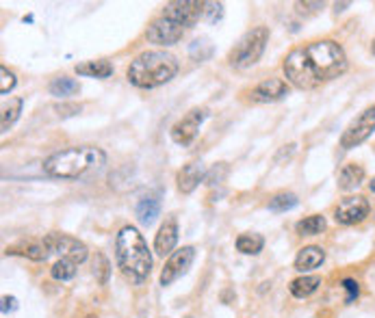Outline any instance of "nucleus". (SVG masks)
<instances>
[{"instance_id":"nucleus-13","label":"nucleus","mask_w":375,"mask_h":318,"mask_svg":"<svg viewBox=\"0 0 375 318\" xmlns=\"http://www.w3.org/2000/svg\"><path fill=\"white\" fill-rule=\"evenodd\" d=\"M291 91L288 82L284 78H267L258 82V85L249 91V100L256 104H269V102H277L286 98Z\"/></svg>"},{"instance_id":"nucleus-25","label":"nucleus","mask_w":375,"mask_h":318,"mask_svg":"<svg viewBox=\"0 0 375 318\" xmlns=\"http://www.w3.org/2000/svg\"><path fill=\"white\" fill-rule=\"evenodd\" d=\"M299 204L295 193H277L269 199V210L271 212H286V210H293L295 206Z\"/></svg>"},{"instance_id":"nucleus-2","label":"nucleus","mask_w":375,"mask_h":318,"mask_svg":"<svg viewBox=\"0 0 375 318\" xmlns=\"http://www.w3.org/2000/svg\"><path fill=\"white\" fill-rule=\"evenodd\" d=\"M106 164L104 149L95 145H74L65 147L50 154L44 160V173L50 178H61V180H76L91 171H98Z\"/></svg>"},{"instance_id":"nucleus-14","label":"nucleus","mask_w":375,"mask_h":318,"mask_svg":"<svg viewBox=\"0 0 375 318\" xmlns=\"http://www.w3.org/2000/svg\"><path fill=\"white\" fill-rule=\"evenodd\" d=\"M206 169H204V164L202 162H189L185 164L183 169L178 171L176 175V186L180 193H185V195H189V193L196 191L204 180H206Z\"/></svg>"},{"instance_id":"nucleus-5","label":"nucleus","mask_w":375,"mask_h":318,"mask_svg":"<svg viewBox=\"0 0 375 318\" xmlns=\"http://www.w3.org/2000/svg\"><path fill=\"white\" fill-rule=\"evenodd\" d=\"M269 41V29L267 26H256V29L247 31L239 44L234 46L228 54V63L237 70H245V67H252L260 61L262 52L267 48Z\"/></svg>"},{"instance_id":"nucleus-26","label":"nucleus","mask_w":375,"mask_h":318,"mask_svg":"<svg viewBox=\"0 0 375 318\" xmlns=\"http://www.w3.org/2000/svg\"><path fill=\"white\" fill-rule=\"evenodd\" d=\"M76 267H78V265H74L72 260H63V258H61V260L57 262V265H54V267L50 269V275H52V278L57 280V282H67V280H72L74 275H76Z\"/></svg>"},{"instance_id":"nucleus-20","label":"nucleus","mask_w":375,"mask_h":318,"mask_svg":"<svg viewBox=\"0 0 375 318\" xmlns=\"http://www.w3.org/2000/svg\"><path fill=\"white\" fill-rule=\"evenodd\" d=\"M48 91H50V95H54V98L67 100L80 91V85L69 76H57V78H52V82L48 85Z\"/></svg>"},{"instance_id":"nucleus-12","label":"nucleus","mask_w":375,"mask_h":318,"mask_svg":"<svg viewBox=\"0 0 375 318\" xmlns=\"http://www.w3.org/2000/svg\"><path fill=\"white\" fill-rule=\"evenodd\" d=\"M371 212V204L365 199V197H347L343 199L337 210H334V219L337 223L341 225H354V223H360V221H365Z\"/></svg>"},{"instance_id":"nucleus-8","label":"nucleus","mask_w":375,"mask_h":318,"mask_svg":"<svg viewBox=\"0 0 375 318\" xmlns=\"http://www.w3.org/2000/svg\"><path fill=\"white\" fill-rule=\"evenodd\" d=\"M185 33H187L185 26H180L178 22L165 18V16H159L148 26L146 39L150 44H157V46H174L185 37Z\"/></svg>"},{"instance_id":"nucleus-4","label":"nucleus","mask_w":375,"mask_h":318,"mask_svg":"<svg viewBox=\"0 0 375 318\" xmlns=\"http://www.w3.org/2000/svg\"><path fill=\"white\" fill-rule=\"evenodd\" d=\"M178 74V61L165 50H148L130 61L126 78L137 89H157Z\"/></svg>"},{"instance_id":"nucleus-23","label":"nucleus","mask_w":375,"mask_h":318,"mask_svg":"<svg viewBox=\"0 0 375 318\" xmlns=\"http://www.w3.org/2000/svg\"><path fill=\"white\" fill-rule=\"evenodd\" d=\"M262 247H265V238L260 236V234H254V232H247V234H241L237 238V249L245 256H256L262 252Z\"/></svg>"},{"instance_id":"nucleus-9","label":"nucleus","mask_w":375,"mask_h":318,"mask_svg":"<svg viewBox=\"0 0 375 318\" xmlns=\"http://www.w3.org/2000/svg\"><path fill=\"white\" fill-rule=\"evenodd\" d=\"M161 16L178 22L189 31L204 16V3H198V0H176V3H168L163 7Z\"/></svg>"},{"instance_id":"nucleus-38","label":"nucleus","mask_w":375,"mask_h":318,"mask_svg":"<svg viewBox=\"0 0 375 318\" xmlns=\"http://www.w3.org/2000/svg\"><path fill=\"white\" fill-rule=\"evenodd\" d=\"M87 318H98V316H93V314H89V316H87Z\"/></svg>"},{"instance_id":"nucleus-6","label":"nucleus","mask_w":375,"mask_h":318,"mask_svg":"<svg viewBox=\"0 0 375 318\" xmlns=\"http://www.w3.org/2000/svg\"><path fill=\"white\" fill-rule=\"evenodd\" d=\"M44 243L48 245L50 254H57L63 260H72L74 265H82L89 258V249L85 243H80L74 236H67V234L59 232H50L44 236Z\"/></svg>"},{"instance_id":"nucleus-3","label":"nucleus","mask_w":375,"mask_h":318,"mask_svg":"<svg viewBox=\"0 0 375 318\" xmlns=\"http://www.w3.org/2000/svg\"><path fill=\"white\" fill-rule=\"evenodd\" d=\"M115 260L120 271L135 284H144L152 271V254L144 234L133 225H124L115 236Z\"/></svg>"},{"instance_id":"nucleus-10","label":"nucleus","mask_w":375,"mask_h":318,"mask_svg":"<svg viewBox=\"0 0 375 318\" xmlns=\"http://www.w3.org/2000/svg\"><path fill=\"white\" fill-rule=\"evenodd\" d=\"M206 115H208L206 108H191L183 119H178L172 126L174 143L187 147V145H191L193 141H196V136L200 132V126H202V121L206 119Z\"/></svg>"},{"instance_id":"nucleus-36","label":"nucleus","mask_w":375,"mask_h":318,"mask_svg":"<svg viewBox=\"0 0 375 318\" xmlns=\"http://www.w3.org/2000/svg\"><path fill=\"white\" fill-rule=\"evenodd\" d=\"M369 188H371V193H375V178L369 182Z\"/></svg>"},{"instance_id":"nucleus-11","label":"nucleus","mask_w":375,"mask_h":318,"mask_svg":"<svg viewBox=\"0 0 375 318\" xmlns=\"http://www.w3.org/2000/svg\"><path fill=\"white\" fill-rule=\"evenodd\" d=\"M193 260H196V247L187 245V247L176 249V252L168 258V262H165V267L161 271V280H159L161 286L174 284L180 278V275H185L191 269Z\"/></svg>"},{"instance_id":"nucleus-27","label":"nucleus","mask_w":375,"mask_h":318,"mask_svg":"<svg viewBox=\"0 0 375 318\" xmlns=\"http://www.w3.org/2000/svg\"><path fill=\"white\" fill-rule=\"evenodd\" d=\"M24 258H29L33 262H46L48 256H50V249L48 245L41 241V243H29V245H24V249L20 252Z\"/></svg>"},{"instance_id":"nucleus-34","label":"nucleus","mask_w":375,"mask_h":318,"mask_svg":"<svg viewBox=\"0 0 375 318\" xmlns=\"http://www.w3.org/2000/svg\"><path fill=\"white\" fill-rule=\"evenodd\" d=\"M57 110L61 115H76V113H80V106L78 104H63V106H57Z\"/></svg>"},{"instance_id":"nucleus-35","label":"nucleus","mask_w":375,"mask_h":318,"mask_svg":"<svg viewBox=\"0 0 375 318\" xmlns=\"http://www.w3.org/2000/svg\"><path fill=\"white\" fill-rule=\"evenodd\" d=\"M334 7H337V13H339V11H345V9H347V7H350V3H341V5H339V3H337V5H334Z\"/></svg>"},{"instance_id":"nucleus-7","label":"nucleus","mask_w":375,"mask_h":318,"mask_svg":"<svg viewBox=\"0 0 375 318\" xmlns=\"http://www.w3.org/2000/svg\"><path fill=\"white\" fill-rule=\"evenodd\" d=\"M373 130H375V104L365 108L363 113L345 128V132L341 134V147L343 149L358 147L360 143H365L369 139Z\"/></svg>"},{"instance_id":"nucleus-33","label":"nucleus","mask_w":375,"mask_h":318,"mask_svg":"<svg viewBox=\"0 0 375 318\" xmlns=\"http://www.w3.org/2000/svg\"><path fill=\"white\" fill-rule=\"evenodd\" d=\"M16 310H18V299H16V297L5 295V297H3V314L7 316V314L16 312Z\"/></svg>"},{"instance_id":"nucleus-17","label":"nucleus","mask_w":375,"mask_h":318,"mask_svg":"<svg viewBox=\"0 0 375 318\" xmlns=\"http://www.w3.org/2000/svg\"><path fill=\"white\" fill-rule=\"evenodd\" d=\"M365 182V169L356 162L345 164L339 171V188L341 191H354Z\"/></svg>"},{"instance_id":"nucleus-37","label":"nucleus","mask_w":375,"mask_h":318,"mask_svg":"<svg viewBox=\"0 0 375 318\" xmlns=\"http://www.w3.org/2000/svg\"><path fill=\"white\" fill-rule=\"evenodd\" d=\"M371 50H373V54H375V39H373V46H371Z\"/></svg>"},{"instance_id":"nucleus-31","label":"nucleus","mask_w":375,"mask_h":318,"mask_svg":"<svg viewBox=\"0 0 375 318\" xmlns=\"http://www.w3.org/2000/svg\"><path fill=\"white\" fill-rule=\"evenodd\" d=\"M341 286H343V290L347 293L345 303H354V301L358 299V295H360V286H358V282L352 280V278H345V280L341 282Z\"/></svg>"},{"instance_id":"nucleus-30","label":"nucleus","mask_w":375,"mask_h":318,"mask_svg":"<svg viewBox=\"0 0 375 318\" xmlns=\"http://www.w3.org/2000/svg\"><path fill=\"white\" fill-rule=\"evenodd\" d=\"M0 76H3V85H0V93H3V95H7L9 91H13V89H16V74H13V72H9L7 70V67L3 65V67H0Z\"/></svg>"},{"instance_id":"nucleus-19","label":"nucleus","mask_w":375,"mask_h":318,"mask_svg":"<svg viewBox=\"0 0 375 318\" xmlns=\"http://www.w3.org/2000/svg\"><path fill=\"white\" fill-rule=\"evenodd\" d=\"M319 286H321V278H317V275H302V278L291 282L288 290L295 299H306L312 293H317Z\"/></svg>"},{"instance_id":"nucleus-24","label":"nucleus","mask_w":375,"mask_h":318,"mask_svg":"<svg viewBox=\"0 0 375 318\" xmlns=\"http://www.w3.org/2000/svg\"><path fill=\"white\" fill-rule=\"evenodd\" d=\"M22 106H24V100L22 98H13L9 104H3V117H0V130L3 132H9L13 123L18 121L20 113H22Z\"/></svg>"},{"instance_id":"nucleus-39","label":"nucleus","mask_w":375,"mask_h":318,"mask_svg":"<svg viewBox=\"0 0 375 318\" xmlns=\"http://www.w3.org/2000/svg\"><path fill=\"white\" fill-rule=\"evenodd\" d=\"M187 318H193V316H187Z\"/></svg>"},{"instance_id":"nucleus-28","label":"nucleus","mask_w":375,"mask_h":318,"mask_svg":"<svg viewBox=\"0 0 375 318\" xmlns=\"http://www.w3.org/2000/svg\"><path fill=\"white\" fill-rule=\"evenodd\" d=\"M93 275H95V280H98L100 286H106L109 284V278H111V262L106 260L104 254H95V258H93Z\"/></svg>"},{"instance_id":"nucleus-1","label":"nucleus","mask_w":375,"mask_h":318,"mask_svg":"<svg viewBox=\"0 0 375 318\" xmlns=\"http://www.w3.org/2000/svg\"><path fill=\"white\" fill-rule=\"evenodd\" d=\"M286 82L297 89H317L347 72V57L341 44L332 39L310 41L286 54L282 63Z\"/></svg>"},{"instance_id":"nucleus-22","label":"nucleus","mask_w":375,"mask_h":318,"mask_svg":"<svg viewBox=\"0 0 375 318\" xmlns=\"http://www.w3.org/2000/svg\"><path fill=\"white\" fill-rule=\"evenodd\" d=\"M326 228H328V221L323 215H310L306 219L297 221L295 232L299 234V236H317V234H321Z\"/></svg>"},{"instance_id":"nucleus-18","label":"nucleus","mask_w":375,"mask_h":318,"mask_svg":"<svg viewBox=\"0 0 375 318\" xmlns=\"http://www.w3.org/2000/svg\"><path fill=\"white\" fill-rule=\"evenodd\" d=\"M74 72L78 76H89V78H109L113 74V65L106 59H98V61H85V63H78L74 67Z\"/></svg>"},{"instance_id":"nucleus-29","label":"nucleus","mask_w":375,"mask_h":318,"mask_svg":"<svg viewBox=\"0 0 375 318\" xmlns=\"http://www.w3.org/2000/svg\"><path fill=\"white\" fill-rule=\"evenodd\" d=\"M226 175H228V164H226V162H219L217 167H213L211 171L206 173V180H204V182L213 186V184H219Z\"/></svg>"},{"instance_id":"nucleus-21","label":"nucleus","mask_w":375,"mask_h":318,"mask_svg":"<svg viewBox=\"0 0 375 318\" xmlns=\"http://www.w3.org/2000/svg\"><path fill=\"white\" fill-rule=\"evenodd\" d=\"M135 215H137L139 223H141V225H152L157 221V217L161 215V204H159V199L157 197H144L141 201L137 204Z\"/></svg>"},{"instance_id":"nucleus-32","label":"nucleus","mask_w":375,"mask_h":318,"mask_svg":"<svg viewBox=\"0 0 375 318\" xmlns=\"http://www.w3.org/2000/svg\"><path fill=\"white\" fill-rule=\"evenodd\" d=\"M204 16L208 22H217L224 18V5L221 3H204Z\"/></svg>"},{"instance_id":"nucleus-16","label":"nucleus","mask_w":375,"mask_h":318,"mask_svg":"<svg viewBox=\"0 0 375 318\" xmlns=\"http://www.w3.org/2000/svg\"><path fill=\"white\" fill-rule=\"evenodd\" d=\"M326 262V252L321 247L317 245H310V247H304L302 252L297 254L295 258V269L299 273H308V271H315L319 269Z\"/></svg>"},{"instance_id":"nucleus-15","label":"nucleus","mask_w":375,"mask_h":318,"mask_svg":"<svg viewBox=\"0 0 375 318\" xmlns=\"http://www.w3.org/2000/svg\"><path fill=\"white\" fill-rule=\"evenodd\" d=\"M176 243H178V221L174 217H170L161 225L157 238H155V252H157V256H161V258L168 256L170 258L176 252Z\"/></svg>"}]
</instances>
